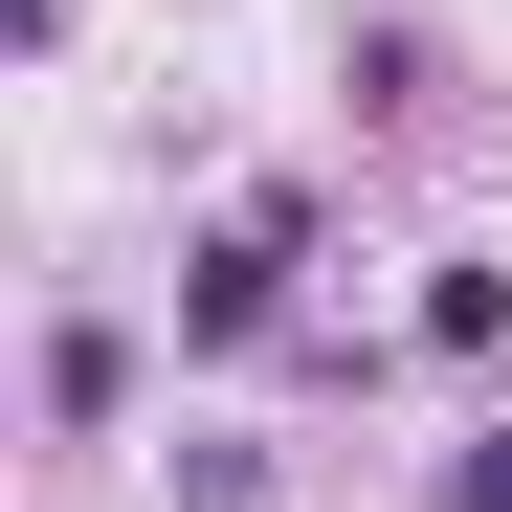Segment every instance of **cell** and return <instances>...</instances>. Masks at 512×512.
Wrapping results in <instances>:
<instances>
[{
	"instance_id": "obj_2",
	"label": "cell",
	"mask_w": 512,
	"mask_h": 512,
	"mask_svg": "<svg viewBox=\"0 0 512 512\" xmlns=\"http://www.w3.org/2000/svg\"><path fill=\"white\" fill-rule=\"evenodd\" d=\"M446 512H512V423H490V446H446Z\"/></svg>"
},
{
	"instance_id": "obj_1",
	"label": "cell",
	"mask_w": 512,
	"mask_h": 512,
	"mask_svg": "<svg viewBox=\"0 0 512 512\" xmlns=\"http://www.w3.org/2000/svg\"><path fill=\"white\" fill-rule=\"evenodd\" d=\"M423 334H446V357H512V268H490V245H446V268H423Z\"/></svg>"
}]
</instances>
